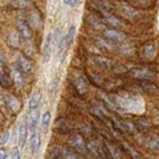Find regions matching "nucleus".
<instances>
[{
    "mask_svg": "<svg viewBox=\"0 0 159 159\" xmlns=\"http://www.w3.org/2000/svg\"><path fill=\"white\" fill-rule=\"evenodd\" d=\"M58 125H60V129H58V130H61V132H65L66 129L70 128V124L66 123V119H63V118H58V119H57V122L55 123V128L58 127Z\"/></svg>",
    "mask_w": 159,
    "mask_h": 159,
    "instance_id": "obj_33",
    "label": "nucleus"
},
{
    "mask_svg": "<svg viewBox=\"0 0 159 159\" xmlns=\"http://www.w3.org/2000/svg\"><path fill=\"white\" fill-rule=\"evenodd\" d=\"M118 6V11L119 14L122 15V17L127 19V20H130V21H135L140 17V12L138 9H135L134 6H132L128 2H124V1H120L117 4Z\"/></svg>",
    "mask_w": 159,
    "mask_h": 159,
    "instance_id": "obj_2",
    "label": "nucleus"
},
{
    "mask_svg": "<svg viewBox=\"0 0 159 159\" xmlns=\"http://www.w3.org/2000/svg\"><path fill=\"white\" fill-rule=\"evenodd\" d=\"M145 145L154 153H159V135L157 134H148L145 137Z\"/></svg>",
    "mask_w": 159,
    "mask_h": 159,
    "instance_id": "obj_19",
    "label": "nucleus"
},
{
    "mask_svg": "<svg viewBox=\"0 0 159 159\" xmlns=\"http://www.w3.org/2000/svg\"><path fill=\"white\" fill-rule=\"evenodd\" d=\"M10 77L11 80L14 81L15 86L17 88H22L24 84H25V77H24V73L17 68V66H12L11 70H10Z\"/></svg>",
    "mask_w": 159,
    "mask_h": 159,
    "instance_id": "obj_13",
    "label": "nucleus"
},
{
    "mask_svg": "<svg viewBox=\"0 0 159 159\" xmlns=\"http://www.w3.org/2000/svg\"><path fill=\"white\" fill-rule=\"evenodd\" d=\"M94 40H96L97 45H98L101 48H103V50H108V51H116V43L111 42L109 40L104 39L103 36H101V37H96Z\"/></svg>",
    "mask_w": 159,
    "mask_h": 159,
    "instance_id": "obj_24",
    "label": "nucleus"
},
{
    "mask_svg": "<svg viewBox=\"0 0 159 159\" xmlns=\"http://www.w3.org/2000/svg\"><path fill=\"white\" fill-rule=\"evenodd\" d=\"M122 147L125 149V152L130 155V158H132V159H142V158H140L139 152H138L135 148H133L130 144H128L127 142H122Z\"/></svg>",
    "mask_w": 159,
    "mask_h": 159,
    "instance_id": "obj_27",
    "label": "nucleus"
},
{
    "mask_svg": "<svg viewBox=\"0 0 159 159\" xmlns=\"http://www.w3.org/2000/svg\"><path fill=\"white\" fill-rule=\"evenodd\" d=\"M67 143H68V145H70L71 148L78 150L80 153H82V154H84V155H88L89 152H88V149H87V143L84 142V139H83V137H82L81 134H72V135L68 138Z\"/></svg>",
    "mask_w": 159,
    "mask_h": 159,
    "instance_id": "obj_3",
    "label": "nucleus"
},
{
    "mask_svg": "<svg viewBox=\"0 0 159 159\" xmlns=\"http://www.w3.org/2000/svg\"><path fill=\"white\" fill-rule=\"evenodd\" d=\"M98 98L101 99V102L104 104L106 108H109V109H112V111H114V112H120L119 108L117 107L116 102L113 101V98H112L111 96L106 94L104 92H99V93H98Z\"/></svg>",
    "mask_w": 159,
    "mask_h": 159,
    "instance_id": "obj_16",
    "label": "nucleus"
},
{
    "mask_svg": "<svg viewBox=\"0 0 159 159\" xmlns=\"http://www.w3.org/2000/svg\"><path fill=\"white\" fill-rule=\"evenodd\" d=\"M16 66H17V68H19L24 75H27V73L32 72V63H31V61H30L24 53H20V55L17 56Z\"/></svg>",
    "mask_w": 159,
    "mask_h": 159,
    "instance_id": "obj_11",
    "label": "nucleus"
},
{
    "mask_svg": "<svg viewBox=\"0 0 159 159\" xmlns=\"http://www.w3.org/2000/svg\"><path fill=\"white\" fill-rule=\"evenodd\" d=\"M71 82L75 87V89L80 93V94H84L88 92V84H87V81L86 78L81 75V73H73L71 76Z\"/></svg>",
    "mask_w": 159,
    "mask_h": 159,
    "instance_id": "obj_6",
    "label": "nucleus"
},
{
    "mask_svg": "<svg viewBox=\"0 0 159 159\" xmlns=\"http://www.w3.org/2000/svg\"><path fill=\"white\" fill-rule=\"evenodd\" d=\"M112 70H113V72H114L116 75H122V73H125V72L128 73V70H127L123 65H119V66H118V65H116V66H113V68H112Z\"/></svg>",
    "mask_w": 159,
    "mask_h": 159,
    "instance_id": "obj_35",
    "label": "nucleus"
},
{
    "mask_svg": "<svg viewBox=\"0 0 159 159\" xmlns=\"http://www.w3.org/2000/svg\"><path fill=\"white\" fill-rule=\"evenodd\" d=\"M11 159H21V152L17 147H14L11 149Z\"/></svg>",
    "mask_w": 159,
    "mask_h": 159,
    "instance_id": "obj_37",
    "label": "nucleus"
},
{
    "mask_svg": "<svg viewBox=\"0 0 159 159\" xmlns=\"http://www.w3.org/2000/svg\"><path fill=\"white\" fill-rule=\"evenodd\" d=\"M50 120H51V112H50V111H46V112L42 114V119H41L43 130H47V129H48V127H50Z\"/></svg>",
    "mask_w": 159,
    "mask_h": 159,
    "instance_id": "obj_31",
    "label": "nucleus"
},
{
    "mask_svg": "<svg viewBox=\"0 0 159 159\" xmlns=\"http://www.w3.org/2000/svg\"><path fill=\"white\" fill-rule=\"evenodd\" d=\"M142 87H143L147 92H157V91H158V87H157L154 83L147 82V81H144V82L142 83Z\"/></svg>",
    "mask_w": 159,
    "mask_h": 159,
    "instance_id": "obj_34",
    "label": "nucleus"
},
{
    "mask_svg": "<svg viewBox=\"0 0 159 159\" xmlns=\"http://www.w3.org/2000/svg\"><path fill=\"white\" fill-rule=\"evenodd\" d=\"M103 149H104V153H107L111 159H122L120 149L108 139H103Z\"/></svg>",
    "mask_w": 159,
    "mask_h": 159,
    "instance_id": "obj_9",
    "label": "nucleus"
},
{
    "mask_svg": "<svg viewBox=\"0 0 159 159\" xmlns=\"http://www.w3.org/2000/svg\"><path fill=\"white\" fill-rule=\"evenodd\" d=\"M101 21L103 25H107L109 26V29H122L124 26V22L123 20H120V17L116 16L112 12H106V14H102V17H101Z\"/></svg>",
    "mask_w": 159,
    "mask_h": 159,
    "instance_id": "obj_5",
    "label": "nucleus"
},
{
    "mask_svg": "<svg viewBox=\"0 0 159 159\" xmlns=\"http://www.w3.org/2000/svg\"><path fill=\"white\" fill-rule=\"evenodd\" d=\"M93 62L96 63L97 67L102 68V70H112L113 68V61L111 58H107L104 56H94L93 57Z\"/></svg>",
    "mask_w": 159,
    "mask_h": 159,
    "instance_id": "obj_18",
    "label": "nucleus"
},
{
    "mask_svg": "<svg viewBox=\"0 0 159 159\" xmlns=\"http://www.w3.org/2000/svg\"><path fill=\"white\" fill-rule=\"evenodd\" d=\"M133 123H134V127L140 129V130H144V129L149 128V125H150V120L148 118H145V117H139Z\"/></svg>",
    "mask_w": 159,
    "mask_h": 159,
    "instance_id": "obj_28",
    "label": "nucleus"
},
{
    "mask_svg": "<svg viewBox=\"0 0 159 159\" xmlns=\"http://www.w3.org/2000/svg\"><path fill=\"white\" fill-rule=\"evenodd\" d=\"M10 82H11L10 73L6 71L5 66H0V86L2 88H9L10 87Z\"/></svg>",
    "mask_w": 159,
    "mask_h": 159,
    "instance_id": "obj_23",
    "label": "nucleus"
},
{
    "mask_svg": "<svg viewBox=\"0 0 159 159\" xmlns=\"http://www.w3.org/2000/svg\"><path fill=\"white\" fill-rule=\"evenodd\" d=\"M4 119V116H2V113H1V111H0V120H2Z\"/></svg>",
    "mask_w": 159,
    "mask_h": 159,
    "instance_id": "obj_43",
    "label": "nucleus"
},
{
    "mask_svg": "<svg viewBox=\"0 0 159 159\" xmlns=\"http://www.w3.org/2000/svg\"><path fill=\"white\" fill-rule=\"evenodd\" d=\"M155 53H157V47H155V43L153 42V41H148V42H145L142 47H140V50H139V55H140V57L143 58V60H153L154 58V56H155Z\"/></svg>",
    "mask_w": 159,
    "mask_h": 159,
    "instance_id": "obj_8",
    "label": "nucleus"
},
{
    "mask_svg": "<svg viewBox=\"0 0 159 159\" xmlns=\"http://www.w3.org/2000/svg\"><path fill=\"white\" fill-rule=\"evenodd\" d=\"M0 66H5V65H4V58H2L1 55H0Z\"/></svg>",
    "mask_w": 159,
    "mask_h": 159,
    "instance_id": "obj_42",
    "label": "nucleus"
},
{
    "mask_svg": "<svg viewBox=\"0 0 159 159\" xmlns=\"http://www.w3.org/2000/svg\"><path fill=\"white\" fill-rule=\"evenodd\" d=\"M40 102H41V92L40 91H34L29 98V109H36L39 108L40 106Z\"/></svg>",
    "mask_w": 159,
    "mask_h": 159,
    "instance_id": "obj_22",
    "label": "nucleus"
},
{
    "mask_svg": "<svg viewBox=\"0 0 159 159\" xmlns=\"http://www.w3.org/2000/svg\"><path fill=\"white\" fill-rule=\"evenodd\" d=\"M53 37L51 34H48L43 41V46H42V58H43V62H47L50 58H51V55H52V51H53Z\"/></svg>",
    "mask_w": 159,
    "mask_h": 159,
    "instance_id": "obj_10",
    "label": "nucleus"
},
{
    "mask_svg": "<svg viewBox=\"0 0 159 159\" xmlns=\"http://www.w3.org/2000/svg\"><path fill=\"white\" fill-rule=\"evenodd\" d=\"M16 27H17V32L21 39H24V40L31 39V29L25 20H22V19L16 20Z\"/></svg>",
    "mask_w": 159,
    "mask_h": 159,
    "instance_id": "obj_12",
    "label": "nucleus"
},
{
    "mask_svg": "<svg viewBox=\"0 0 159 159\" xmlns=\"http://www.w3.org/2000/svg\"><path fill=\"white\" fill-rule=\"evenodd\" d=\"M65 4L66 5H68V6H75V5H78L80 4V1H65Z\"/></svg>",
    "mask_w": 159,
    "mask_h": 159,
    "instance_id": "obj_41",
    "label": "nucleus"
},
{
    "mask_svg": "<svg viewBox=\"0 0 159 159\" xmlns=\"http://www.w3.org/2000/svg\"><path fill=\"white\" fill-rule=\"evenodd\" d=\"M20 35L17 31H11L7 36V41H9V45L14 48H17L20 46Z\"/></svg>",
    "mask_w": 159,
    "mask_h": 159,
    "instance_id": "obj_25",
    "label": "nucleus"
},
{
    "mask_svg": "<svg viewBox=\"0 0 159 159\" xmlns=\"http://www.w3.org/2000/svg\"><path fill=\"white\" fill-rule=\"evenodd\" d=\"M75 32H76V29H75L73 25H71V26L68 27L66 35H63V47H62L63 51H66V50L71 46V43H72V41H73V37H75Z\"/></svg>",
    "mask_w": 159,
    "mask_h": 159,
    "instance_id": "obj_21",
    "label": "nucleus"
},
{
    "mask_svg": "<svg viewBox=\"0 0 159 159\" xmlns=\"http://www.w3.org/2000/svg\"><path fill=\"white\" fill-rule=\"evenodd\" d=\"M87 149L89 153H92L96 158L98 159H106V153H104V149L102 147H99L98 143L96 142H89L87 143Z\"/></svg>",
    "mask_w": 159,
    "mask_h": 159,
    "instance_id": "obj_17",
    "label": "nucleus"
},
{
    "mask_svg": "<svg viewBox=\"0 0 159 159\" xmlns=\"http://www.w3.org/2000/svg\"><path fill=\"white\" fill-rule=\"evenodd\" d=\"M48 159H65L62 154V147H53L50 149Z\"/></svg>",
    "mask_w": 159,
    "mask_h": 159,
    "instance_id": "obj_30",
    "label": "nucleus"
},
{
    "mask_svg": "<svg viewBox=\"0 0 159 159\" xmlns=\"http://www.w3.org/2000/svg\"><path fill=\"white\" fill-rule=\"evenodd\" d=\"M128 76L139 81H149L155 77V72L152 68L145 66H135L128 70Z\"/></svg>",
    "mask_w": 159,
    "mask_h": 159,
    "instance_id": "obj_1",
    "label": "nucleus"
},
{
    "mask_svg": "<svg viewBox=\"0 0 159 159\" xmlns=\"http://www.w3.org/2000/svg\"><path fill=\"white\" fill-rule=\"evenodd\" d=\"M128 4H130L132 6H134L135 9H147V7H149L150 5H153V2H150V1H148V0H130V1H128Z\"/></svg>",
    "mask_w": 159,
    "mask_h": 159,
    "instance_id": "obj_29",
    "label": "nucleus"
},
{
    "mask_svg": "<svg viewBox=\"0 0 159 159\" xmlns=\"http://www.w3.org/2000/svg\"><path fill=\"white\" fill-rule=\"evenodd\" d=\"M39 117H40V113H39V108L36 109H29V113H27V119H26V124H27V128H30L31 132L36 130V127H37V122H39Z\"/></svg>",
    "mask_w": 159,
    "mask_h": 159,
    "instance_id": "obj_15",
    "label": "nucleus"
},
{
    "mask_svg": "<svg viewBox=\"0 0 159 159\" xmlns=\"http://www.w3.org/2000/svg\"><path fill=\"white\" fill-rule=\"evenodd\" d=\"M10 5L15 6V7H19V9H22V7L29 6L30 2H27V1H12V2H10Z\"/></svg>",
    "mask_w": 159,
    "mask_h": 159,
    "instance_id": "obj_36",
    "label": "nucleus"
},
{
    "mask_svg": "<svg viewBox=\"0 0 159 159\" xmlns=\"http://www.w3.org/2000/svg\"><path fill=\"white\" fill-rule=\"evenodd\" d=\"M9 138H10V132H9V130H5V132L1 134V137H0V144H1V145L6 144L7 140H9Z\"/></svg>",
    "mask_w": 159,
    "mask_h": 159,
    "instance_id": "obj_38",
    "label": "nucleus"
},
{
    "mask_svg": "<svg viewBox=\"0 0 159 159\" xmlns=\"http://www.w3.org/2000/svg\"><path fill=\"white\" fill-rule=\"evenodd\" d=\"M30 19H32V20H31V22L34 24V26H35V27H37V26H39V24H40V16H39L36 12H32V14H30Z\"/></svg>",
    "mask_w": 159,
    "mask_h": 159,
    "instance_id": "obj_39",
    "label": "nucleus"
},
{
    "mask_svg": "<svg viewBox=\"0 0 159 159\" xmlns=\"http://www.w3.org/2000/svg\"><path fill=\"white\" fill-rule=\"evenodd\" d=\"M40 139L41 138H40V134H39L37 130L31 132V135H30V139H29V145H30L31 154H36L37 153V150L40 148V143H41Z\"/></svg>",
    "mask_w": 159,
    "mask_h": 159,
    "instance_id": "obj_20",
    "label": "nucleus"
},
{
    "mask_svg": "<svg viewBox=\"0 0 159 159\" xmlns=\"http://www.w3.org/2000/svg\"><path fill=\"white\" fill-rule=\"evenodd\" d=\"M7 158V152L5 148L0 147V159H6Z\"/></svg>",
    "mask_w": 159,
    "mask_h": 159,
    "instance_id": "obj_40",
    "label": "nucleus"
},
{
    "mask_svg": "<svg viewBox=\"0 0 159 159\" xmlns=\"http://www.w3.org/2000/svg\"><path fill=\"white\" fill-rule=\"evenodd\" d=\"M102 36L107 40H109L111 42L113 43H122V42H125L127 40V35L119 30H114V29H103L102 31Z\"/></svg>",
    "mask_w": 159,
    "mask_h": 159,
    "instance_id": "obj_4",
    "label": "nucleus"
},
{
    "mask_svg": "<svg viewBox=\"0 0 159 159\" xmlns=\"http://www.w3.org/2000/svg\"><path fill=\"white\" fill-rule=\"evenodd\" d=\"M27 130H29V128H27L26 120L22 119L19 123V128H17V142H19L20 148H22L26 144V140H27Z\"/></svg>",
    "mask_w": 159,
    "mask_h": 159,
    "instance_id": "obj_14",
    "label": "nucleus"
},
{
    "mask_svg": "<svg viewBox=\"0 0 159 159\" xmlns=\"http://www.w3.org/2000/svg\"><path fill=\"white\" fill-rule=\"evenodd\" d=\"M2 98H4L5 106H6L14 114H16V113L20 112V109H21V103H20V101H19V98H17L16 96H14V94H11V93H6V94L2 96Z\"/></svg>",
    "mask_w": 159,
    "mask_h": 159,
    "instance_id": "obj_7",
    "label": "nucleus"
},
{
    "mask_svg": "<svg viewBox=\"0 0 159 159\" xmlns=\"http://www.w3.org/2000/svg\"><path fill=\"white\" fill-rule=\"evenodd\" d=\"M88 24H89V25H91L93 29H99V27H103L102 21H101L98 17L93 16V15H89V16H88Z\"/></svg>",
    "mask_w": 159,
    "mask_h": 159,
    "instance_id": "obj_32",
    "label": "nucleus"
},
{
    "mask_svg": "<svg viewBox=\"0 0 159 159\" xmlns=\"http://www.w3.org/2000/svg\"><path fill=\"white\" fill-rule=\"evenodd\" d=\"M116 51H118L119 53H123V55H129L133 52V45L129 42L118 43V45H116Z\"/></svg>",
    "mask_w": 159,
    "mask_h": 159,
    "instance_id": "obj_26",
    "label": "nucleus"
}]
</instances>
